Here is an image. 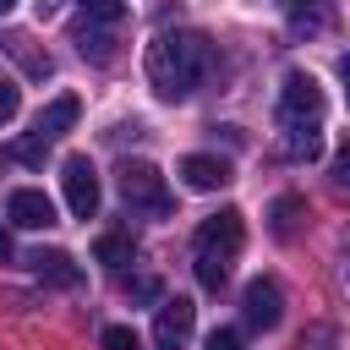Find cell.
I'll use <instances>...</instances> for the list:
<instances>
[{
  "label": "cell",
  "mask_w": 350,
  "mask_h": 350,
  "mask_svg": "<svg viewBox=\"0 0 350 350\" xmlns=\"http://www.w3.org/2000/svg\"><path fill=\"white\" fill-rule=\"evenodd\" d=\"M148 82H153V93L159 98H186V93H197V82L208 77V66H213V49H208V38L202 33H159L153 44H148Z\"/></svg>",
  "instance_id": "1"
},
{
  "label": "cell",
  "mask_w": 350,
  "mask_h": 350,
  "mask_svg": "<svg viewBox=\"0 0 350 350\" xmlns=\"http://www.w3.org/2000/svg\"><path fill=\"white\" fill-rule=\"evenodd\" d=\"M241 241H246V219H241V208H219V213H208V219L197 224L191 246H197V279H202V290H224Z\"/></svg>",
  "instance_id": "2"
},
{
  "label": "cell",
  "mask_w": 350,
  "mask_h": 350,
  "mask_svg": "<svg viewBox=\"0 0 350 350\" xmlns=\"http://www.w3.org/2000/svg\"><path fill=\"white\" fill-rule=\"evenodd\" d=\"M115 191H120L126 208H137V213H148V219H170V208H175V202H170V186H164V170L148 164V159H120Z\"/></svg>",
  "instance_id": "3"
},
{
  "label": "cell",
  "mask_w": 350,
  "mask_h": 350,
  "mask_svg": "<svg viewBox=\"0 0 350 350\" xmlns=\"http://www.w3.org/2000/svg\"><path fill=\"white\" fill-rule=\"evenodd\" d=\"M317 115H323V88L306 71H290L284 93H279V120L284 126H317Z\"/></svg>",
  "instance_id": "4"
},
{
  "label": "cell",
  "mask_w": 350,
  "mask_h": 350,
  "mask_svg": "<svg viewBox=\"0 0 350 350\" xmlns=\"http://www.w3.org/2000/svg\"><path fill=\"white\" fill-rule=\"evenodd\" d=\"M60 186H66V208H71L77 219H93V213H98V175H93L88 153H71V159L60 164Z\"/></svg>",
  "instance_id": "5"
},
{
  "label": "cell",
  "mask_w": 350,
  "mask_h": 350,
  "mask_svg": "<svg viewBox=\"0 0 350 350\" xmlns=\"http://www.w3.org/2000/svg\"><path fill=\"white\" fill-rule=\"evenodd\" d=\"M191 323H197V306H191L186 295L159 301V312H153V345H159V350H180V345L191 339Z\"/></svg>",
  "instance_id": "6"
},
{
  "label": "cell",
  "mask_w": 350,
  "mask_h": 350,
  "mask_svg": "<svg viewBox=\"0 0 350 350\" xmlns=\"http://www.w3.org/2000/svg\"><path fill=\"white\" fill-rule=\"evenodd\" d=\"M5 219H11L16 230H49V224H60V219H55V202H49L38 186H16V191L5 197Z\"/></svg>",
  "instance_id": "7"
},
{
  "label": "cell",
  "mask_w": 350,
  "mask_h": 350,
  "mask_svg": "<svg viewBox=\"0 0 350 350\" xmlns=\"http://www.w3.org/2000/svg\"><path fill=\"white\" fill-rule=\"evenodd\" d=\"M241 306H246V328H279V317H284V295H279V284L273 279H252L246 284V295H241Z\"/></svg>",
  "instance_id": "8"
},
{
  "label": "cell",
  "mask_w": 350,
  "mask_h": 350,
  "mask_svg": "<svg viewBox=\"0 0 350 350\" xmlns=\"http://www.w3.org/2000/svg\"><path fill=\"white\" fill-rule=\"evenodd\" d=\"M175 175H180L186 191H219V186H230V164L219 153H186L175 164Z\"/></svg>",
  "instance_id": "9"
},
{
  "label": "cell",
  "mask_w": 350,
  "mask_h": 350,
  "mask_svg": "<svg viewBox=\"0 0 350 350\" xmlns=\"http://www.w3.org/2000/svg\"><path fill=\"white\" fill-rule=\"evenodd\" d=\"M71 38H77V55H82V60H93V66H104V60H115V44H120V27H109V22H88V16H77V22H71Z\"/></svg>",
  "instance_id": "10"
},
{
  "label": "cell",
  "mask_w": 350,
  "mask_h": 350,
  "mask_svg": "<svg viewBox=\"0 0 350 350\" xmlns=\"http://www.w3.org/2000/svg\"><path fill=\"white\" fill-rule=\"evenodd\" d=\"M77 115H82V98H77V93H55V98L38 109V120H33V137L55 142V137H66V131L77 126Z\"/></svg>",
  "instance_id": "11"
},
{
  "label": "cell",
  "mask_w": 350,
  "mask_h": 350,
  "mask_svg": "<svg viewBox=\"0 0 350 350\" xmlns=\"http://www.w3.org/2000/svg\"><path fill=\"white\" fill-rule=\"evenodd\" d=\"M0 55H11L27 77H49V71H55V60H49V55H44L27 33H0Z\"/></svg>",
  "instance_id": "12"
},
{
  "label": "cell",
  "mask_w": 350,
  "mask_h": 350,
  "mask_svg": "<svg viewBox=\"0 0 350 350\" xmlns=\"http://www.w3.org/2000/svg\"><path fill=\"white\" fill-rule=\"evenodd\" d=\"M27 262H33V273H38V279H55V284H66V290H71V284H82V268L71 262V252H33Z\"/></svg>",
  "instance_id": "13"
},
{
  "label": "cell",
  "mask_w": 350,
  "mask_h": 350,
  "mask_svg": "<svg viewBox=\"0 0 350 350\" xmlns=\"http://www.w3.org/2000/svg\"><path fill=\"white\" fill-rule=\"evenodd\" d=\"M284 153L290 159H323V131L317 126H284Z\"/></svg>",
  "instance_id": "14"
},
{
  "label": "cell",
  "mask_w": 350,
  "mask_h": 350,
  "mask_svg": "<svg viewBox=\"0 0 350 350\" xmlns=\"http://www.w3.org/2000/svg\"><path fill=\"white\" fill-rule=\"evenodd\" d=\"M93 257H98L104 268H126V262H131V235H126V230H104L98 246H93Z\"/></svg>",
  "instance_id": "15"
},
{
  "label": "cell",
  "mask_w": 350,
  "mask_h": 350,
  "mask_svg": "<svg viewBox=\"0 0 350 350\" xmlns=\"http://www.w3.org/2000/svg\"><path fill=\"white\" fill-rule=\"evenodd\" d=\"M301 213H306V202H301L295 191L273 197V235H279V241H290V235H295V224H301Z\"/></svg>",
  "instance_id": "16"
},
{
  "label": "cell",
  "mask_w": 350,
  "mask_h": 350,
  "mask_svg": "<svg viewBox=\"0 0 350 350\" xmlns=\"http://www.w3.org/2000/svg\"><path fill=\"white\" fill-rule=\"evenodd\" d=\"M77 16H88V22H109V27H120L126 22V5L120 0H82V11Z\"/></svg>",
  "instance_id": "17"
},
{
  "label": "cell",
  "mask_w": 350,
  "mask_h": 350,
  "mask_svg": "<svg viewBox=\"0 0 350 350\" xmlns=\"http://www.w3.org/2000/svg\"><path fill=\"white\" fill-rule=\"evenodd\" d=\"M44 153H49L44 137H22V142H11V159H22V164H44Z\"/></svg>",
  "instance_id": "18"
},
{
  "label": "cell",
  "mask_w": 350,
  "mask_h": 350,
  "mask_svg": "<svg viewBox=\"0 0 350 350\" xmlns=\"http://www.w3.org/2000/svg\"><path fill=\"white\" fill-rule=\"evenodd\" d=\"M98 345H104V350H142V345H137V334H131V328H120V323H109V328L98 334Z\"/></svg>",
  "instance_id": "19"
},
{
  "label": "cell",
  "mask_w": 350,
  "mask_h": 350,
  "mask_svg": "<svg viewBox=\"0 0 350 350\" xmlns=\"http://www.w3.org/2000/svg\"><path fill=\"white\" fill-rule=\"evenodd\" d=\"M16 109H22V88H16L11 77H0V126L16 120Z\"/></svg>",
  "instance_id": "20"
},
{
  "label": "cell",
  "mask_w": 350,
  "mask_h": 350,
  "mask_svg": "<svg viewBox=\"0 0 350 350\" xmlns=\"http://www.w3.org/2000/svg\"><path fill=\"white\" fill-rule=\"evenodd\" d=\"M126 295H131V301H159V279H153V273H142V279H126Z\"/></svg>",
  "instance_id": "21"
},
{
  "label": "cell",
  "mask_w": 350,
  "mask_h": 350,
  "mask_svg": "<svg viewBox=\"0 0 350 350\" xmlns=\"http://www.w3.org/2000/svg\"><path fill=\"white\" fill-rule=\"evenodd\" d=\"M208 350H246V345H241L235 328H213V334H208Z\"/></svg>",
  "instance_id": "22"
},
{
  "label": "cell",
  "mask_w": 350,
  "mask_h": 350,
  "mask_svg": "<svg viewBox=\"0 0 350 350\" xmlns=\"http://www.w3.org/2000/svg\"><path fill=\"white\" fill-rule=\"evenodd\" d=\"M5 257H11V230L0 224V262H5Z\"/></svg>",
  "instance_id": "23"
},
{
  "label": "cell",
  "mask_w": 350,
  "mask_h": 350,
  "mask_svg": "<svg viewBox=\"0 0 350 350\" xmlns=\"http://www.w3.org/2000/svg\"><path fill=\"white\" fill-rule=\"evenodd\" d=\"M5 11H16V0H0V16H5Z\"/></svg>",
  "instance_id": "24"
}]
</instances>
